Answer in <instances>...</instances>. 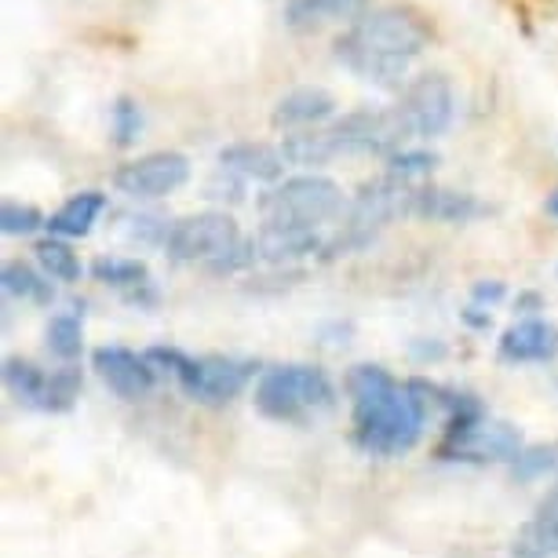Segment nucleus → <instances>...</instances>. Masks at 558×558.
Listing matches in <instances>:
<instances>
[{"label":"nucleus","mask_w":558,"mask_h":558,"mask_svg":"<svg viewBox=\"0 0 558 558\" xmlns=\"http://www.w3.org/2000/svg\"><path fill=\"white\" fill-rule=\"evenodd\" d=\"M430 45V26L409 8L387 4L368 12L343 29L336 40V59L362 81L395 84Z\"/></svg>","instance_id":"nucleus-1"},{"label":"nucleus","mask_w":558,"mask_h":558,"mask_svg":"<svg viewBox=\"0 0 558 558\" xmlns=\"http://www.w3.org/2000/svg\"><path fill=\"white\" fill-rule=\"evenodd\" d=\"M347 391L354 398V435L362 449L398 457L416 446L424 402L413 387H398L380 365H357L347 376Z\"/></svg>","instance_id":"nucleus-2"},{"label":"nucleus","mask_w":558,"mask_h":558,"mask_svg":"<svg viewBox=\"0 0 558 558\" xmlns=\"http://www.w3.org/2000/svg\"><path fill=\"white\" fill-rule=\"evenodd\" d=\"M413 205H416V191H413L409 179L395 175V172L373 179V183H365L362 191L354 194L340 234L329 241V248L325 252L362 248L365 241H373L384 227H391L395 219L413 216Z\"/></svg>","instance_id":"nucleus-3"},{"label":"nucleus","mask_w":558,"mask_h":558,"mask_svg":"<svg viewBox=\"0 0 558 558\" xmlns=\"http://www.w3.org/2000/svg\"><path fill=\"white\" fill-rule=\"evenodd\" d=\"M343 213V191L325 175H292L259 197L263 223L322 230Z\"/></svg>","instance_id":"nucleus-4"},{"label":"nucleus","mask_w":558,"mask_h":558,"mask_svg":"<svg viewBox=\"0 0 558 558\" xmlns=\"http://www.w3.org/2000/svg\"><path fill=\"white\" fill-rule=\"evenodd\" d=\"M146 362H150V368L165 365V373H172L186 395L208 405H223L230 398H238L252 380V373H256L252 362H234V357H202V362H194V357L179 354L172 347L146 351Z\"/></svg>","instance_id":"nucleus-5"},{"label":"nucleus","mask_w":558,"mask_h":558,"mask_svg":"<svg viewBox=\"0 0 558 558\" xmlns=\"http://www.w3.org/2000/svg\"><path fill=\"white\" fill-rule=\"evenodd\" d=\"M332 405V384L322 368L278 365L259 376L256 409L270 420H300Z\"/></svg>","instance_id":"nucleus-6"},{"label":"nucleus","mask_w":558,"mask_h":558,"mask_svg":"<svg viewBox=\"0 0 558 558\" xmlns=\"http://www.w3.org/2000/svg\"><path fill=\"white\" fill-rule=\"evenodd\" d=\"M165 248L179 263H213L219 270L241 248V230L227 213H197L168 230Z\"/></svg>","instance_id":"nucleus-7"},{"label":"nucleus","mask_w":558,"mask_h":558,"mask_svg":"<svg viewBox=\"0 0 558 558\" xmlns=\"http://www.w3.org/2000/svg\"><path fill=\"white\" fill-rule=\"evenodd\" d=\"M336 154H398V146L413 140L405 118L391 110H354L329 124Z\"/></svg>","instance_id":"nucleus-8"},{"label":"nucleus","mask_w":558,"mask_h":558,"mask_svg":"<svg viewBox=\"0 0 558 558\" xmlns=\"http://www.w3.org/2000/svg\"><path fill=\"white\" fill-rule=\"evenodd\" d=\"M452 107H457V96L446 73H420L416 81L405 84L398 113L413 135H441L452 121Z\"/></svg>","instance_id":"nucleus-9"},{"label":"nucleus","mask_w":558,"mask_h":558,"mask_svg":"<svg viewBox=\"0 0 558 558\" xmlns=\"http://www.w3.org/2000/svg\"><path fill=\"white\" fill-rule=\"evenodd\" d=\"M191 179V161L183 154L161 150V154H146L140 161H129L113 172V186L124 197L135 202H150V197H165L179 191V186Z\"/></svg>","instance_id":"nucleus-10"},{"label":"nucleus","mask_w":558,"mask_h":558,"mask_svg":"<svg viewBox=\"0 0 558 558\" xmlns=\"http://www.w3.org/2000/svg\"><path fill=\"white\" fill-rule=\"evenodd\" d=\"M441 452L457 460H508L519 457V435L508 424L463 420V424H452V435Z\"/></svg>","instance_id":"nucleus-11"},{"label":"nucleus","mask_w":558,"mask_h":558,"mask_svg":"<svg viewBox=\"0 0 558 558\" xmlns=\"http://www.w3.org/2000/svg\"><path fill=\"white\" fill-rule=\"evenodd\" d=\"M92 365H96V373L102 376V384L110 387L118 398H146L154 387V368L146 357L124 351V347H99L96 354H92Z\"/></svg>","instance_id":"nucleus-12"},{"label":"nucleus","mask_w":558,"mask_h":558,"mask_svg":"<svg viewBox=\"0 0 558 558\" xmlns=\"http://www.w3.org/2000/svg\"><path fill=\"white\" fill-rule=\"evenodd\" d=\"M514 558H555L558 555V482L536 504L533 519L514 536Z\"/></svg>","instance_id":"nucleus-13"},{"label":"nucleus","mask_w":558,"mask_h":558,"mask_svg":"<svg viewBox=\"0 0 558 558\" xmlns=\"http://www.w3.org/2000/svg\"><path fill=\"white\" fill-rule=\"evenodd\" d=\"M322 230L311 227H281V223H263L256 241H252V252L256 259L267 263H286L296 256H311V252H322Z\"/></svg>","instance_id":"nucleus-14"},{"label":"nucleus","mask_w":558,"mask_h":558,"mask_svg":"<svg viewBox=\"0 0 558 558\" xmlns=\"http://www.w3.org/2000/svg\"><path fill=\"white\" fill-rule=\"evenodd\" d=\"M555 354H558V329L541 318L511 325L500 340V357H508V362H551Z\"/></svg>","instance_id":"nucleus-15"},{"label":"nucleus","mask_w":558,"mask_h":558,"mask_svg":"<svg viewBox=\"0 0 558 558\" xmlns=\"http://www.w3.org/2000/svg\"><path fill=\"white\" fill-rule=\"evenodd\" d=\"M368 12V0H289L286 23L292 29H322L332 23H357Z\"/></svg>","instance_id":"nucleus-16"},{"label":"nucleus","mask_w":558,"mask_h":558,"mask_svg":"<svg viewBox=\"0 0 558 558\" xmlns=\"http://www.w3.org/2000/svg\"><path fill=\"white\" fill-rule=\"evenodd\" d=\"M219 165L227 172H238L245 179H259V183H274L286 172V157L281 150H274L267 143H234L219 150Z\"/></svg>","instance_id":"nucleus-17"},{"label":"nucleus","mask_w":558,"mask_h":558,"mask_svg":"<svg viewBox=\"0 0 558 558\" xmlns=\"http://www.w3.org/2000/svg\"><path fill=\"white\" fill-rule=\"evenodd\" d=\"M336 99L325 88H292L286 99L274 107V124L278 129H307V124L329 121Z\"/></svg>","instance_id":"nucleus-18"},{"label":"nucleus","mask_w":558,"mask_h":558,"mask_svg":"<svg viewBox=\"0 0 558 558\" xmlns=\"http://www.w3.org/2000/svg\"><path fill=\"white\" fill-rule=\"evenodd\" d=\"M478 213H482V205L471 194L441 191V186L416 191L413 216H420V219H435V223H463V219H471V216H478Z\"/></svg>","instance_id":"nucleus-19"},{"label":"nucleus","mask_w":558,"mask_h":558,"mask_svg":"<svg viewBox=\"0 0 558 558\" xmlns=\"http://www.w3.org/2000/svg\"><path fill=\"white\" fill-rule=\"evenodd\" d=\"M102 208H107V197L99 191H84L77 197H70V202L48 219V230L56 238H84L92 230V223L99 219Z\"/></svg>","instance_id":"nucleus-20"},{"label":"nucleus","mask_w":558,"mask_h":558,"mask_svg":"<svg viewBox=\"0 0 558 558\" xmlns=\"http://www.w3.org/2000/svg\"><path fill=\"white\" fill-rule=\"evenodd\" d=\"M281 157L289 165H300V168H318V165H329L336 154V143L329 129H303V132H292L286 135L281 143Z\"/></svg>","instance_id":"nucleus-21"},{"label":"nucleus","mask_w":558,"mask_h":558,"mask_svg":"<svg viewBox=\"0 0 558 558\" xmlns=\"http://www.w3.org/2000/svg\"><path fill=\"white\" fill-rule=\"evenodd\" d=\"M34 252H37V263L45 267L48 278H56V281H77L81 278V259L66 241L48 238V241H40Z\"/></svg>","instance_id":"nucleus-22"},{"label":"nucleus","mask_w":558,"mask_h":558,"mask_svg":"<svg viewBox=\"0 0 558 558\" xmlns=\"http://www.w3.org/2000/svg\"><path fill=\"white\" fill-rule=\"evenodd\" d=\"M81 368H59V373L48 376L45 395H40V409H51V413H66V409L81 398Z\"/></svg>","instance_id":"nucleus-23"},{"label":"nucleus","mask_w":558,"mask_h":558,"mask_svg":"<svg viewBox=\"0 0 558 558\" xmlns=\"http://www.w3.org/2000/svg\"><path fill=\"white\" fill-rule=\"evenodd\" d=\"M4 384H8V391H12L15 398H26V402L40 405V395H45L48 376L40 373L37 365L19 362V357H8V362H4Z\"/></svg>","instance_id":"nucleus-24"},{"label":"nucleus","mask_w":558,"mask_h":558,"mask_svg":"<svg viewBox=\"0 0 558 558\" xmlns=\"http://www.w3.org/2000/svg\"><path fill=\"white\" fill-rule=\"evenodd\" d=\"M92 274L107 286H118V289H135L146 281V267L140 259H118V256H102L92 263Z\"/></svg>","instance_id":"nucleus-25"},{"label":"nucleus","mask_w":558,"mask_h":558,"mask_svg":"<svg viewBox=\"0 0 558 558\" xmlns=\"http://www.w3.org/2000/svg\"><path fill=\"white\" fill-rule=\"evenodd\" d=\"M48 347L59 357H77L81 354V322L73 314H56L48 325Z\"/></svg>","instance_id":"nucleus-26"},{"label":"nucleus","mask_w":558,"mask_h":558,"mask_svg":"<svg viewBox=\"0 0 558 558\" xmlns=\"http://www.w3.org/2000/svg\"><path fill=\"white\" fill-rule=\"evenodd\" d=\"M4 289L12 296H23V300H48V286L40 281V274L26 263H8L4 267Z\"/></svg>","instance_id":"nucleus-27"},{"label":"nucleus","mask_w":558,"mask_h":558,"mask_svg":"<svg viewBox=\"0 0 558 558\" xmlns=\"http://www.w3.org/2000/svg\"><path fill=\"white\" fill-rule=\"evenodd\" d=\"M0 227H4V234H34L37 227H48V219L40 216L34 205L8 202L4 208H0Z\"/></svg>","instance_id":"nucleus-28"},{"label":"nucleus","mask_w":558,"mask_h":558,"mask_svg":"<svg viewBox=\"0 0 558 558\" xmlns=\"http://www.w3.org/2000/svg\"><path fill=\"white\" fill-rule=\"evenodd\" d=\"M140 129H143V110L132 99H118V107H113V140H118V146L135 143Z\"/></svg>","instance_id":"nucleus-29"},{"label":"nucleus","mask_w":558,"mask_h":558,"mask_svg":"<svg viewBox=\"0 0 558 558\" xmlns=\"http://www.w3.org/2000/svg\"><path fill=\"white\" fill-rule=\"evenodd\" d=\"M435 161H438V157L427 154V150H398V154H391V172L402 175V179H413V175L430 172Z\"/></svg>","instance_id":"nucleus-30"},{"label":"nucleus","mask_w":558,"mask_h":558,"mask_svg":"<svg viewBox=\"0 0 558 558\" xmlns=\"http://www.w3.org/2000/svg\"><path fill=\"white\" fill-rule=\"evenodd\" d=\"M558 457V449L555 446H536L530 452H522L519 463H514V471H519L522 478H533V475H541L544 468H551Z\"/></svg>","instance_id":"nucleus-31"},{"label":"nucleus","mask_w":558,"mask_h":558,"mask_svg":"<svg viewBox=\"0 0 558 558\" xmlns=\"http://www.w3.org/2000/svg\"><path fill=\"white\" fill-rule=\"evenodd\" d=\"M475 296L478 300H500L504 296V286H500V281H493V286H475Z\"/></svg>","instance_id":"nucleus-32"},{"label":"nucleus","mask_w":558,"mask_h":558,"mask_svg":"<svg viewBox=\"0 0 558 558\" xmlns=\"http://www.w3.org/2000/svg\"><path fill=\"white\" fill-rule=\"evenodd\" d=\"M547 213H551V216L558 219V194H551V197H547Z\"/></svg>","instance_id":"nucleus-33"}]
</instances>
